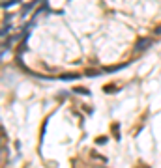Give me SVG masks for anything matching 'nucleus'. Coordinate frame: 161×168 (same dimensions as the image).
<instances>
[{
    "label": "nucleus",
    "instance_id": "obj_3",
    "mask_svg": "<svg viewBox=\"0 0 161 168\" xmlns=\"http://www.w3.org/2000/svg\"><path fill=\"white\" fill-rule=\"evenodd\" d=\"M9 28H11V26H9V24H6V26H4V30H2V36H6V34L9 32Z\"/></svg>",
    "mask_w": 161,
    "mask_h": 168
},
{
    "label": "nucleus",
    "instance_id": "obj_4",
    "mask_svg": "<svg viewBox=\"0 0 161 168\" xmlns=\"http://www.w3.org/2000/svg\"><path fill=\"white\" fill-rule=\"evenodd\" d=\"M156 34H158V36H161V26H158V28H156Z\"/></svg>",
    "mask_w": 161,
    "mask_h": 168
},
{
    "label": "nucleus",
    "instance_id": "obj_2",
    "mask_svg": "<svg viewBox=\"0 0 161 168\" xmlns=\"http://www.w3.org/2000/svg\"><path fill=\"white\" fill-rule=\"evenodd\" d=\"M79 77H81V75H77V73H75V75H62L60 80H77Z\"/></svg>",
    "mask_w": 161,
    "mask_h": 168
},
{
    "label": "nucleus",
    "instance_id": "obj_1",
    "mask_svg": "<svg viewBox=\"0 0 161 168\" xmlns=\"http://www.w3.org/2000/svg\"><path fill=\"white\" fill-rule=\"evenodd\" d=\"M152 43H154V39H152V37H143V39H139V41H137V45H135V52H141V50L150 49V47H152Z\"/></svg>",
    "mask_w": 161,
    "mask_h": 168
}]
</instances>
